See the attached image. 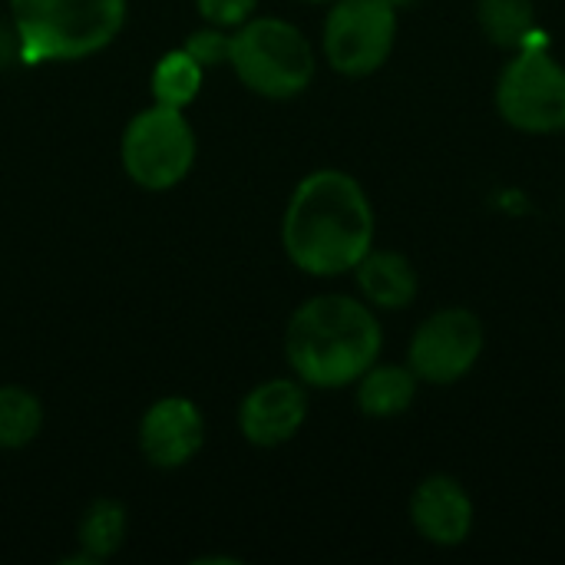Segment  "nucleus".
Masks as SVG:
<instances>
[{"label": "nucleus", "instance_id": "1", "mask_svg": "<svg viewBox=\"0 0 565 565\" xmlns=\"http://www.w3.org/2000/svg\"><path fill=\"white\" fill-rule=\"evenodd\" d=\"M377 218L367 189L344 169L308 172L281 215V248L315 278L351 275L374 248Z\"/></svg>", "mask_w": 565, "mask_h": 565}, {"label": "nucleus", "instance_id": "2", "mask_svg": "<svg viewBox=\"0 0 565 565\" xmlns=\"http://www.w3.org/2000/svg\"><path fill=\"white\" fill-rule=\"evenodd\" d=\"M377 311L354 295H318L295 308L285 328V358L305 387L341 391L381 361Z\"/></svg>", "mask_w": 565, "mask_h": 565}, {"label": "nucleus", "instance_id": "3", "mask_svg": "<svg viewBox=\"0 0 565 565\" xmlns=\"http://www.w3.org/2000/svg\"><path fill=\"white\" fill-rule=\"evenodd\" d=\"M23 63L83 60L116 40L126 0H10Z\"/></svg>", "mask_w": 565, "mask_h": 565}, {"label": "nucleus", "instance_id": "4", "mask_svg": "<svg viewBox=\"0 0 565 565\" xmlns=\"http://www.w3.org/2000/svg\"><path fill=\"white\" fill-rule=\"evenodd\" d=\"M228 66L265 99L301 96L318 70L311 40L281 17H248L228 33Z\"/></svg>", "mask_w": 565, "mask_h": 565}, {"label": "nucleus", "instance_id": "5", "mask_svg": "<svg viewBox=\"0 0 565 565\" xmlns=\"http://www.w3.org/2000/svg\"><path fill=\"white\" fill-rule=\"evenodd\" d=\"M493 103L510 129L559 136L565 132V63L546 50V43L530 40L503 63Z\"/></svg>", "mask_w": 565, "mask_h": 565}, {"label": "nucleus", "instance_id": "6", "mask_svg": "<svg viewBox=\"0 0 565 565\" xmlns=\"http://www.w3.org/2000/svg\"><path fill=\"white\" fill-rule=\"evenodd\" d=\"M397 10L391 0H331L321 26L324 63L348 79L377 73L397 46Z\"/></svg>", "mask_w": 565, "mask_h": 565}, {"label": "nucleus", "instance_id": "7", "mask_svg": "<svg viewBox=\"0 0 565 565\" xmlns=\"http://www.w3.org/2000/svg\"><path fill=\"white\" fill-rule=\"evenodd\" d=\"M119 156L126 175L136 185L149 192L172 189L189 175L195 162V129L182 109L152 103L149 109L129 119L119 142Z\"/></svg>", "mask_w": 565, "mask_h": 565}, {"label": "nucleus", "instance_id": "8", "mask_svg": "<svg viewBox=\"0 0 565 565\" xmlns=\"http://www.w3.org/2000/svg\"><path fill=\"white\" fill-rule=\"evenodd\" d=\"M487 351V328L470 308H437L407 341V367L420 387H454L473 374Z\"/></svg>", "mask_w": 565, "mask_h": 565}, {"label": "nucleus", "instance_id": "9", "mask_svg": "<svg viewBox=\"0 0 565 565\" xmlns=\"http://www.w3.org/2000/svg\"><path fill=\"white\" fill-rule=\"evenodd\" d=\"M407 513L414 533L437 550L463 546L473 536V523H477V507L470 490L450 473L424 477L411 493Z\"/></svg>", "mask_w": 565, "mask_h": 565}, {"label": "nucleus", "instance_id": "10", "mask_svg": "<svg viewBox=\"0 0 565 565\" xmlns=\"http://www.w3.org/2000/svg\"><path fill=\"white\" fill-rule=\"evenodd\" d=\"M308 420V387L298 377H271L252 387L238 407V430L252 447H281Z\"/></svg>", "mask_w": 565, "mask_h": 565}, {"label": "nucleus", "instance_id": "11", "mask_svg": "<svg viewBox=\"0 0 565 565\" xmlns=\"http://www.w3.org/2000/svg\"><path fill=\"white\" fill-rule=\"evenodd\" d=\"M205 444V417L189 397H159L139 420V450L156 470L185 467Z\"/></svg>", "mask_w": 565, "mask_h": 565}, {"label": "nucleus", "instance_id": "12", "mask_svg": "<svg viewBox=\"0 0 565 565\" xmlns=\"http://www.w3.org/2000/svg\"><path fill=\"white\" fill-rule=\"evenodd\" d=\"M351 275L358 281L361 298L374 311H404L417 301V291H420V275L414 262L397 248L374 245Z\"/></svg>", "mask_w": 565, "mask_h": 565}, {"label": "nucleus", "instance_id": "13", "mask_svg": "<svg viewBox=\"0 0 565 565\" xmlns=\"http://www.w3.org/2000/svg\"><path fill=\"white\" fill-rule=\"evenodd\" d=\"M417 391H420V381L407 367V361L404 364L374 361L354 381V404L371 420H394V417H404L414 407Z\"/></svg>", "mask_w": 565, "mask_h": 565}, {"label": "nucleus", "instance_id": "14", "mask_svg": "<svg viewBox=\"0 0 565 565\" xmlns=\"http://www.w3.org/2000/svg\"><path fill=\"white\" fill-rule=\"evenodd\" d=\"M477 26L497 50H520L536 40V3L533 0H477Z\"/></svg>", "mask_w": 565, "mask_h": 565}, {"label": "nucleus", "instance_id": "15", "mask_svg": "<svg viewBox=\"0 0 565 565\" xmlns=\"http://www.w3.org/2000/svg\"><path fill=\"white\" fill-rule=\"evenodd\" d=\"M126 530H129V516L126 507L119 500H96L86 507L79 530H76V543L83 546V556L89 563H103L109 556H116L126 543Z\"/></svg>", "mask_w": 565, "mask_h": 565}, {"label": "nucleus", "instance_id": "16", "mask_svg": "<svg viewBox=\"0 0 565 565\" xmlns=\"http://www.w3.org/2000/svg\"><path fill=\"white\" fill-rule=\"evenodd\" d=\"M202 79H205V66L185 46L169 50L152 70V103L185 109L199 96Z\"/></svg>", "mask_w": 565, "mask_h": 565}, {"label": "nucleus", "instance_id": "17", "mask_svg": "<svg viewBox=\"0 0 565 565\" xmlns=\"http://www.w3.org/2000/svg\"><path fill=\"white\" fill-rule=\"evenodd\" d=\"M43 430V404L26 387H0V450H20Z\"/></svg>", "mask_w": 565, "mask_h": 565}, {"label": "nucleus", "instance_id": "18", "mask_svg": "<svg viewBox=\"0 0 565 565\" xmlns=\"http://www.w3.org/2000/svg\"><path fill=\"white\" fill-rule=\"evenodd\" d=\"M185 50L209 70V66H218V63H228V33L222 26H205V30H195L189 40H185Z\"/></svg>", "mask_w": 565, "mask_h": 565}, {"label": "nucleus", "instance_id": "19", "mask_svg": "<svg viewBox=\"0 0 565 565\" xmlns=\"http://www.w3.org/2000/svg\"><path fill=\"white\" fill-rule=\"evenodd\" d=\"M195 3H199V13L212 26H222V30L245 23L258 7V0H195Z\"/></svg>", "mask_w": 565, "mask_h": 565}, {"label": "nucleus", "instance_id": "20", "mask_svg": "<svg viewBox=\"0 0 565 565\" xmlns=\"http://www.w3.org/2000/svg\"><path fill=\"white\" fill-rule=\"evenodd\" d=\"M391 3H397V7H404V3H414V0H391Z\"/></svg>", "mask_w": 565, "mask_h": 565}, {"label": "nucleus", "instance_id": "21", "mask_svg": "<svg viewBox=\"0 0 565 565\" xmlns=\"http://www.w3.org/2000/svg\"><path fill=\"white\" fill-rule=\"evenodd\" d=\"M305 3H331V0H305Z\"/></svg>", "mask_w": 565, "mask_h": 565}]
</instances>
